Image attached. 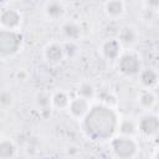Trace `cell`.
I'll return each instance as SVG.
<instances>
[{
    "instance_id": "cell-9",
    "label": "cell",
    "mask_w": 159,
    "mask_h": 159,
    "mask_svg": "<svg viewBox=\"0 0 159 159\" xmlns=\"http://www.w3.org/2000/svg\"><path fill=\"white\" fill-rule=\"evenodd\" d=\"M45 16L51 21L61 20L66 14V6L62 0H48L43 7Z\"/></svg>"
},
{
    "instance_id": "cell-7",
    "label": "cell",
    "mask_w": 159,
    "mask_h": 159,
    "mask_svg": "<svg viewBox=\"0 0 159 159\" xmlns=\"http://www.w3.org/2000/svg\"><path fill=\"white\" fill-rule=\"evenodd\" d=\"M43 58L51 66H57L65 60V52L62 42L52 41L47 43L43 48Z\"/></svg>"
},
{
    "instance_id": "cell-19",
    "label": "cell",
    "mask_w": 159,
    "mask_h": 159,
    "mask_svg": "<svg viewBox=\"0 0 159 159\" xmlns=\"http://www.w3.org/2000/svg\"><path fill=\"white\" fill-rule=\"evenodd\" d=\"M76 96H80L84 99H88V101H93L96 97H97V89L94 88V86L91 83V82H81L77 87V91H76Z\"/></svg>"
},
{
    "instance_id": "cell-2",
    "label": "cell",
    "mask_w": 159,
    "mask_h": 159,
    "mask_svg": "<svg viewBox=\"0 0 159 159\" xmlns=\"http://www.w3.org/2000/svg\"><path fill=\"white\" fill-rule=\"evenodd\" d=\"M22 47V35L19 30L0 27V58L7 60L16 56Z\"/></svg>"
},
{
    "instance_id": "cell-8",
    "label": "cell",
    "mask_w": 159,
    "mask_h": 159,
    "mask_svg": "<svg viewBox=\"0 0 159 159\" xmlns=\"http://www.w3.org/2000/svg\"><path fill=\"white\" fill-rule=\"evenodd\" d=\"M89 107H91V101L84 99V98H82L80 96H76V97L71 98L66 111L68 112V114L73 119L81 120L84 117V114L88 112Z\"/></svg>"
},
{
    "instance_id": "cell-25",
    "label": "cell",
    "mask_w": 159,
    "mask_h": 159,
    "mask_svg": "<svg viewBox=\"0 0 159 159\" xmlns=\"http://www.w3.org/2000/svg\"><path fill=\"white\" fill-rule=\"evenodd\" d=\"M16 76H17V80L20 81H25L26 80V77H27V75H26V72L24 71V70H19L17 71V73H16Z\"/></svg>"
},
{
    "instance_id": "cell-11",
    "label": "cell",
    "mask_w": 159,
    "mask_h": 159,
    "mask_svg": "<svg viewBox=\"0 0 159 159\" xmlns=\"http://www.w3.org/2000/svg\"><path fill=\"white\" fill-rule=\"evenodd\" d=\"M117 40L122 47H132L138 41V31L132 25H124L119 29Z\"/></svg>"
},
{
    "instance_id": "cell-23",
    "label": "cell",
    "mask_w": 159,
    "mask_h": 159,
    "mask_svg": "<svg viewBox=\"0 0 159 159\" xmlns=\"http://www.w3.org/2000/svg\"><path fill=\"white\" fill-rule=\"evenodd\" d=\"M116 97L111 93V92H103L102 96H101V103L103 104H107V106H111V107H114L116 104Z\"/></svg>"
},
{
    "instance_id": "cell-5",
    "label": "cell",
    "mask_w": 159,
    "mask_h": 159,
    "mask_svg": "<svg viewBox=\"0 0 159 159\" xmlns=\"http://www.w3.org/2000/svg\"><path fill=\"white\" fill-rule=\"evenodd\" d=\"M137 128L138 133H140L144 138H155L159 132V119L155 114L147 113L137 120Z\"/></svg>"
},
{
    "instance_id": "cell-18",
    "label": "cell",
    "mask_w": 159,
    "mask_h": 159,
    "mask_svg": "<svg viewBox=\"0 0 159 159\" xmlns=\"http://www.w3.org/2000/svg\"><path fill=\"white\" fill-rule=\"evenodd\" d=\"M155 101H157V97L152 89L144 88L138 94V103L144 111H149L150 108H153V106L155 104Z\"/></svg>"
},
{
    "instance_id": "cell-12",
    "label": "cell",
    "mask_w": 159,
    "mask_h": 159,
    "mask_svg": "<svg viewBox=\"0 0 159 159\" xmlns=\"http://www.w3.org/2000/svg\"><path fill=\"white\" fill-rule=\"evenodd\" d=\"M61 34L66 41H77L81 37V26L75 21H66L61 25Z\"/></svg>"
},
{
    "instance_id": "cell-17",
    "label": "cell",
    "mask_w": 159,
    "mask_h": 159,
    "mask_svg": "<svg viewBox=\"0 0 159 159\" xmlns=\"http://www.w3.org/2000/svg\"><path fill=\"white\" fill-rule=\"evenodd\" d=\"M17 155V147L10 138H0V159H11Z\"/></svg>"
},
{
    "instance_id": "cell-3",
    "label": "cell",
    "mask_w": 159,
    "mask_h": 159,
    "mask_svg": "<svg viewBox=\"0 0 159 159\" xmlns=\"http://www.w3.org/2000/svg\"><path fill=\"white\" fill-rule=\"evenodd\" d=\"M111 150L114 157L120 159H130L138 155L139 144L134 137L129 135H114L111 138L109 143Z\"/></svg>"
},
{
    "instance_id": "cell-6",
    "label": "cell",
    "mask_w": 159,
    "mask_h": 159,
    "mask_svg": "<svg viewBox=\"0 0 159 159\" xmlns=\"http://www.w3.org/2000/svg\"><path fill=\"white\" fill-rule=\"evenodd\" d=\"M21 14L16 9L4 7L0 10V27L7 30H19L21 25Z\"/></svg>"
},
{
    "instance_id": "cell-4",
    "label": "cell",
    "mask_w": 159,
    "mask_h": 159,
    "mask_svg": "<svg viewBox=\"0 0 159 159\" xmlns=\"http://www.w3.org/2000/svg\"><path fill=\"white\" fill-rule=\"evenodd\" d=\"M117 67H118V71L125 77L138 76V73L143 68L140 57L133 51L122 52L117 58Z\"/></svg>"
},
{
    "instance_id": "cell-24",
    "label": "cell",
    "mask_w": 159,
    "mask_h": 159,
    "mask_svg": "<svg viewBox=\"0 0 159 159\" xmlns=\"http://www.w3.org/2000/svg\"><path fill=\"white\" fill-rule=\"evenodd\" d=\"M144 4H145V7L147 9L153 10V11H157V9L159 6V0H144Z\"/></svg>"
},
{
    "instance_id": "cell-1",
    "label": "cell",
    "mask_w": 159,
    "mask_h": 159,
    "mask_svg": "<svg viewBox=\"0 0 159 159\" xmlns=\"http://www.w3.org/2000/svg\"><path fill=\"white\" fill-rule=\"evenodd\" d=\"M118 120L119 117L114 107L97 103L91 104L88 112L81 119V128L89 140L106 142L116 135Z\"/></svg>"
},
{
    "instance_id": "cell-16",
    "label": "cell",
    "mask_w": 159,
    "mask_h": 159,
    "mask_svg": "<svg viewBox=\"0 0 159 159\" xmlns=\"http://www.w3.org/2000/svg\"><path fill=\"white\" fill-rule=\"evenodd\" d=\"M71 101V97L65 91H56L51 94V107L56 111H66L68 107V103Z\"/></svg>"
},
{
    "instance_id": "cell-15",
    "label": "cell",
    "mask_w": 159,
    "mask_h": 159,
    "mask_svg": "<svg viewBox=\"0 0 159 159\" xmlns=\"http://www.w3.org/2000/svg\"><path fill=\"white\" fill-rule=\"evenodd\" d=\"M139 82L144 88L152 89L158 83V72L154 68H142L138 73Z\"/></svg>"
},
{
    "instance_id": "cell-13",
    "label": "cell",
    "mask_w": 159,
    "mask_h": 159,
    "mask_svg": "<svg viewBox=\"0 0 159 159\" xmlns=\"http://www.w3.org/2000/svg\"><path fill=\"white\" fill-rule=\"evenodd\" d=\"M117 132L122 135H129V137H135L138 133L137 128V120H134L132 117H123L119 118L118 120V127Z\"/></svg>"
},
{
    "instance_id": "cell-14",
    "label": "cell",
    "mask_w": 159,
    "mask_h": 159,
    "mask_svg": "<svg viewBox=\"0 0 159 159\" xmlns=\"http://www.w3.org/2000/svg\"><path fill=\"white\" fill-rule=\"evenodd\" d=\"M125 5L123 0H107L104 4V14L109 19H118L124 14Z\"/></svg>"
},
{
    "instance_id": "cell-10",
    "label": "cell",
    "mask_w": 159,
    "mask_h": 159,
    "mask_svg": "<svg viewBox=\"0 0 159 159\" xmlns=\"http://www.w3.org/2000/svg\"><path fill=\"white\" fill-rule=\"evenodd\" d=\"M122 45L117 39H107L101 45V53L106 60L114 61L122 53Z\"/></svg>"
},
{
    "instance_id": "cell-21",
    "label": "cell",
    "mask_w": 159,
    "mask_h": 159,
    "mask_svg": "<svg viewBox=\"0 0 159 159\" xmlns=\"http://www.w3.org/2000/svg\"><path fill=\"white\" fill-rule=\"evenodd\" d=\"M14 103H15L14 93L10 89L1 88L0 89V109L6 111V109L11 108L14 106Z\"/></svg>"
},
{
    "instance_id": "cell-27",
    "label": "cell",
    "mask_w": 159,
    "mask_h": 159,
    "mask_svg": "<svg viewBox=\"0 0 159 159\" xmlns=\"http://www.w3.org/2000/svg\"><path fill=\"white\" fill-rule=\"evenodd\" d=\"M0 138H1V130H0Z\"/></svg>"
},
{
    "instance_id": "cell-20",
    "label": "cell",
    "mask_w": 159,
    "mask_h": 159,
    "mask_svg": "<svg viewBox=\"0 0 159 159\" xmlns=\"http://www.w3.org/2000/svg\"><path fill=\"white\" fill-rule=\"evenodd\" d=\"M35 104L40 112H51V96L46 92H39L35 97Z\"/></svg>"
},
{
    "instance_id": "cell-26",
    "label": "cell",
    "mask_w": 159,
    "mask_h": 159,
    "mask_svg": "<svg viewBox=\"0 0 159 159\" xmlns=\"http://www.w3.org/2000/svg\"><path fill=\"white\" fill-rule=\"evenodd\" d=\"M9 1H12V0H0V2H9Z\"/></svg>"
},
{
    "instance_id": "cell-22",
    "label": "cell",
    "mask_w": 159,
    "mask_h": 159,
    "mask_svg": "<svg viewBox=\"0 0 159 159\" xmlns=\"http://www.w3.org/2000/svg\"><path fill=\"white\" fill-rule=\"evenodd\" d=\"M65 58H75L78 55V46L77 41H65L62 42Z\"/></svg>"
}]
</instances>
